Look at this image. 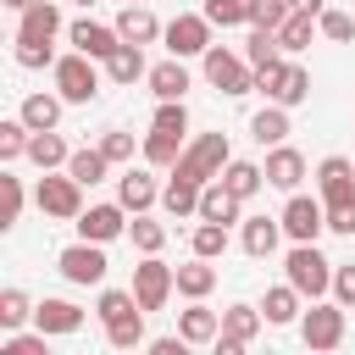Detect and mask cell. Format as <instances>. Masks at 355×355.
<instances>
[{
  "label": "cell",
  "mask_w": 355,
  "mask_h": 355,
  "mask_svg": "<svg viewBox=\"0 0 355 355\" xmlns=\"http://www.w3.org/2000/svg\"><path fill=\"white\" fill-rule=\"evenodd\" d=\"M61 105H67L61 94H44V89H39V94H28V100L17 105V116H22L33 133H44V128H55V122H61Z\"/></svg>",
  "instance_id": "cell-32"
},
{
  "label": "cell",
  "mask_w": 355,
  "mask_h": 355,
  "mask_svg": "<svg viewBox=\"0 0 355 355\" xmlns=\"http://www.w3.org/2000/svg\"><path fill=\"white\" fill-rule=\"evenodd\" d=\"M333 266H338V261H327L316 244H294V250L283 255V277H288L305 300H327V294H333Z\"/></svg>",
  "instance_id": "cell-2"
},
{
  "label": "cell",
  "mask_w": 355,
  "mask_h": 355,
  "mask_svg": "<svg viewBox=\"0 0 355 355\" xmlns=\"http://www.w3.org/2000/svg\"><path fill=\"white\" fill-rule=\"evenodd\" d=\"M222 183H227V189H233L239 200H255V194L266 189V172H261L255 161H239V155H233V161L222 166Z\"/></svg>",
  "instance_id": "cell-33"
},
{
  "label": "cell",
  "mask_w": 355,
  "mask_h": 355,
  "mask_svg": "<svg viewBox=\"0 0 355 355\" xmlns=\"http://www.w3.org/2000/svg\"><path fill=\"white\" fill-rule=\"evenodd\" d=\"M67 44H72V50H83V55H94V61H111V50L122 44V33H116V28H105V22H89V17H83V22H72V28H67Z\"/></svg>",
  "instance_id": "cell-17"
},
{
  "label": "cell",
  "mask_w": 355,
  "mask_h": 355,
  "mask_svg": "<svg viewBox=\"0 0 355 355\" xmlns=\"http://www.w3.org/2000/svg\"><path fill=\"white\" fill-rule=\"evenodd\" d=\"M277 55H283L277 28H250V39H244V61H250V67H266V61H277Z\"/></svg>",
  "instance_id": "cell-40"
},
{
  "label": "cell",
  "mask_w": 355,
  "mask_h": 355,
  "mask_svg": "<svg viewBox=\"0 0 355 355\" xmlns=\"http://www.w3.org/2000/svg\"><path fill=\"white\" fill-rule=\"evenodd\" d=\"M22 178L17 172H0V227H17V216H22Z\"/></svg>",
  "instance_id": "cell-42"
},
{
  "label": "cell",
  "mask_w": 355,
  "mask_h": 355,
  "mask_svg": "<svg viewBox=\"0 0 355 355\" xmlns=\"http://www.w3.org/2000/svg\"><path fill=\"white\" fill-rule=\"evenodd\" d=\"M227 244H233V239H227V222H205V216H200V222H194V233H189V250H194V255H205V261H222V255H227Z\"/></svg>",
  "instance_id": "cell-34"
},
{
  "label": "cell",
  "mask_w": 355,
  "mask_h": 355,
  "mask_svg": "<svg viewBox=\"0 0 355 355\" xmlns=\"http://www.w3.org/2000/svg\"><path fill=\"white\" fill-rule=\"evenodd\" d=\"M111 28H116L128 44H155V39H161V22H155V11H150V6H122Z\"/></svg>",
  "instance_id": "cell-24"
},
{
  "label": "cell",
  "mask_w": 355,
  "mask_h": 355,
  "mask_svg": "<svg viewBox=\"0 0 355 355\" xmlns=\"http://www.w3.org/2000/svg\"><path fill=\"white\" fill-rule=\"evenodd\" d=\"M316 33H322V28H316V11H288V17H283V28H277V44L294 55V50H305Z\"/></svg>",
  "instance_id": "cell-35"
},
{
  "label": "cell",
  "mask_w": 355,
  "mask_h": 355,
  "mask_svg": "<svg viewBox=\"0 0 355 355\" xmlns=\"http://www.w3.org/2000/svg\"><path fill=\"white\" fill-rule=\"evenodd\" d=\"M283 233L294 239V244H316L322 233H327V205H322V194L311 200V194H288V205H283Z\"/></svg>",
  "instance_id": "cell-9"
},
{
  "label": "cell",
  "mask_w": 355,
  "mask_h": 355,
  "mask_svg": "<svg viewBox=\"0 0 355 355\" xmlns=\"http://www.w3.org/2000/svg\"><path fill=\"white\" fill-rule=\"evenodd\" d=\"M327 233H344V239L355 233V200L349 205H327Z\"/></svg>",
  "instance_id": "cell-52"
},
{
  "label": "cell",
  "mask_w": 355,
  "mask_h": 355,
  "mask_svg": "<svg viewBox=\"0 0 355 355\" xmlns=\"http://www.w3.org/2000/svg\"><path fill=\"white\" fill-rule=\"evenodd\" d=\"M200 189L205 183H194V178H183V172H172L166 178V189H161V205H166V216H200Z\"/></svg>",
  "instance_id": "cell-26"
},
{
  "label": "cell",
  "mask_w": 355,
  "mask_h": 355,
  "mask_svg": "<svg viewBox=\"0 0 355 355\" xmlns=\"http://www.w3.org/2000/svg\"><path fill=\"white\" fill-rule=\"evenodd\" d=\"M316 28H322V39H333V44H349V39H355V17H349V11H322Z\"/></svg>",
  "instance_id": "cell-48"
},
{
  "label": "cell",
  "mask_w": 355,
  "mask_h": 355,
  "mask_svg": "<svg viewBox=\"0 0 355 355\" xmlns=\"http://www.w3.org/2000/svg\"><path fill=\"white\" fill-rule=\"evenodd\" d=\"M128 6H144V0H128Z\"/></svg>",
  "instance_id": "cell-57"
},
{
  "label": "cell",
  "mask_w": 355,
  "mask_h": 355,
  "mask_svg": "<svg viewBox=\"0 0 355 355\" xmlns=\"http://www.w3.org/2000/svg\"><path fill=\"white\" fill-rule=\"evenodd\" d=\"M316 194H322V205H349L355 200V161L349 155H327L316 166Z\"/></svg>",
  "instance_id": "cell-14"
},
{
  "label": "cell",
  "mask_w": 355,
  "mask_h": 355,
  "mask_svg": "<svg viewBox=\"0 0 355 355\" xmlns=\"http://www.w3.org/2000/svg\"><path fill=\"white\" fill-rule=\"evenodd\" d=\"M28 161H33L39 172H55V166H67V161H72V144H67L55 128H44V133H33V139H28Z\"/></svg>",
  "instance_id": "cell-29"
},
{
  "label": "cell",
  "mask_w": 355,
  "mask_h": 355,
  "mask_svg": "<svg viewBox=\"0 0 355 355\" xmlns=\"http://www.w3.org/2000/svg\"><path fill=\"white\" fill-rule=\"evenodd\" d=\"M200 216H205V222H227V227H233V222H244V200L216 178V183H205V189H200Z\"/></svg>",
  "instance_id": "cell-22"
},
{
  "label": "cell",
  "mask_w": 355,
  "mask_h": 355,
  "mask_svg": "<svg viewBox=\"0 0 355 355\" xmlns=\"http://www.w3.org/2000/svg\"><path fill=\"white\" fill-rule=\"evenodd\" d=\"M17 67H28V72H39V67H55V44H44V39H17Z\"/></svg>",
  "instance_id": "cell-45"
},
{
  "label": "cell",
  "mask_w": 355,
  "mask_h": 355,
  "mask_svg": "<svg viewBox=\"0 0 355 355\" xmlns=\"http://www.w3.org/2000/svg\"><path fill=\"white\" fill-rule=\"evenodd\" d=\"M288 233H283V216H244L239 222V244H244V255L250 261H266V255H277V244H283Z\"/></svg>",
  "instance_id": "cell-15"
},
{
  "label": "cell",
  "mask_w": 355,
  "mask_h": 355,
  "mask_svg": "<svg viewBox=\"0 0 355 355\" xmlns=\"http://www.w3.org/2000/svg\"><path fill=\"white\" fill-rule=\"evenodd\" d=\"M211 288H216V266H211L205 255H189V261L178 266V294H183V300H205Z\"/></svg>",
  "instance_id": "cell-30"
},
{
  "label": "cell",
  "mask_w": 355,
  "mask_h": 355,
  "mask_svg": "<svg viewBox=\"0 0 355 355\" xmlns=\"http://www.w3.org/2000/svg\"><path fill=\"white\" fill-rule=\"evenodd\" d=\"M28 139H33V128H28L22 116H6V122H0V161H6V166L22 161V155H28Z\"/></svg>",
  "instance_id": "cell-38"
},
{
  "label": "cell",
  "mask_w": 355,
  "mask_h": 355,
  "mask_svg": "<svg viewBox=\"0 0 355 355\" xmlns=\"http://www.w3.org/2000/svg\"><path fill=\"white\" fill-rule=\"evenodd\" d=\"M0 355H50V333L44 327H33V333H6V344H0Z\"/></svg>",
  "instance_id": "cell-44"
},
{
  "label": "cell",
  "mask_w": 355,
  "mask_h": 355,
  "mask_svg": "<svg viewBox=\"0 0 355 355\" xmlns=\"http://www.w3.org/2000/svg\"><path fill=\"white\" fill-rule=\"evenodd\" d=\"M128 205L122 200H105V205H83V216L72 222L78 227V239H94V244H111V239H122L128 233Z\"/></svg>",
  "instance_id": "cell-12"
},
{
  "label": "cell",
  "mask_w": 355,
  "mask_h": 355,
  "mask_svg": "<svg viewBox=\"0 0 355 355\" xmlns=\"http://www.w3.org/2000/svg\"><path fill=\"white\" fill-rule=\"evenodd\" d=\"M205 17L216 28H239V22H250V0H205Z\"/></svg>",
  "instance_id": "cell-47"
},
{
  "label": "cell",
  "mask_w": 355,
  "mask_h": 355,
  "mask_svg": "<svg viewBox=\"0 0 355 355\" xmlns=\"http://www.w3.org/2000/svg\"><path fill=\"white\" fill-rule=\"evenodd\" d=\"M116 200H122L133 216L150 211V205L161 200V189H155V178H150V161H144V166H128V172L116 178Z\"/></svg>",
  "instance_id": "cell-18"
},
{
  "label": "cell",
  "mask_w": 355,
  "mask_h": 355,
  "mask_svg": "<svg viewBox=\"0 0 355 355\" xmlns=\"http://www.w3.org/2000/svg\"><path fill=\"white\" fill-rule=\"evenodd\" d=\"M105 78L122 83V89H133L139 78H150V67H144V44H128V39H122V44L111 50V61H105Z\"/></svg>",
  "instance_id": "cell-25"
},
{
  "label": "cell",
  "mask_w": 355,
  "mask_h": 355,
  "mask_svg": "<svg viewBox=\"0 0 355 355\" xmlns=\"http://www.w3.org/2000/svg\"><path fill=\"white\" fill-rule=\"evenodd\" d=\"M6 6H11V11H22V6H33V0H6Z\"/></svg>",
  "instance_id": "cell-55"
},
{
  "label": "cell",
  "mask_w": 355,
  "mask_h": 355,
  "mask_svg": "<svg viewBox=\"0 0 355 355\" xmlns=\"http://www.w3.org/2000/svg\"><path fill=\"white\" fill-rule=\"evenodd\" d=\"M200 72H205V83H211L216 94H227V100H239V94L255 89V67H250L244 55H233L227 44H211V50L200 55Z\"/></svg>",
  "instance_id": "cell-3"
},
{
  "label": "cell",
  "mask_w": 355,
  "mask_h": 355,
  "mask_svg": "<svg viewBox=\"0 0 355 355\" xmlns=\"http://www.w3.org/2000/svg\"><path fill=\"white\" fill-rule=\"evenodd\" d=\"M55 272H61L67 283H78V288H100V283H105V272H111V261H105V244H94V239H78V244H67V250L55 255Z\"/></svg>",
  "instance_id": "cell-6"
},
{
  "label": "cell",
  "mask_w": 355,
  "mask_h": 355,
  "mask_svg": "<svg viewBox=\"0 0 355 355\" xmlns=\"http://www.w3.org/2000/svg\"><path fill=\"white\" fill-rule=\"evenodd\" d=\"M128 311H139V294H133V288H100V300H94V316H100V322H116V316H128Z\"/></svg>",
  "instance_id": "cell-43"
},
{
  "label": "cell",
  "mask_w": 355,
  "mask_h": 355,
  "mask_svg": "<svg viewBox=\"0 0 355 355\" xmlns=\"http://www.w3.org/2000/svg\"><path fill=\"white\" fill-rule=\"evenodd\" d=\"M83 322H89V311H83V305H72V300H39V305H33V327H44L50 338L78 333Z\"/></svg>",
  "instance_id": "cell-16"
},
{
  "label": "cell",
  "mask_w": 355,
  "mask_h": 355,
  "mask_svg": "<svg viewBox=\"0 0 355 355\" xmlns=\"http://www.w3.org/2000/svg\"><path fill=\"white\" fill-rule=\"evenodd\" d=\"M189 349V338L178 333V338H150V355H183Z\"/></svg>",
  "instance_id": "cell-53"
},
{
  "label": "cell",
  "mask_w": 355,
  "mask_h": 355,
  "mask_svg": "<svg viewBox=\"0 0 355 355\" xmlns=\"http://www.w3.org/2000/svg\"><path fill=\"white\" fill-rule=\"evenodd\" d=\"M128 239H133V250H139V255H161V244H166V227H161V222H150V216L139 211V216L128 222Z\"/></svg>",
  "instance_id": "cell-41"
},
{
  "label": "cell",
  "mask_w": 355,
  "mask_h": 355,
  "mask_svg": "<svg viewBox=\"0 0 355 355\" xmlns=\"http://www.w3.org/2000/svg\"><path fill=\"white\" fill-rule=\"evenodd\" d=\"M78 6H94V0H78Z\"/></svg>",
  "instance_id": "cell-56"
},
{
  "label": "cell",
  "mask_w": 355,
  "mask_h": 355,
  "mask_svg": "<svg viewBox=\"0 0 355 355\" xmlns=\"http://www.w3.org/2000/svg\"><path fill=\"white\" fill-rule=\"evenodd\" d=\"M250 139H255L261 150L283 144V139H288V105H272V100H266V105L250 116Z\"/></svg>",
  "instance_id": "cell-28"
},
{
  "label": "cell",
  "mask_w": 355,
  "mask_h": 355,
  "mask_svg": "<svg viewBox=\"0 0 355 355\" xmlns=\"http://www.w3.org/2000/svg\"><path fill=\"white\" fill-rule=\"evenodd\" d=\"M61 33V6L55 0H33V6H22L17 11V39H55Z\"/></svg>",
  "instance_id": "cell-19"
},
{
  "label": "cell",
  "mask_w": 355,
  "mask_h": 355,
  "mask_svg": "<svg viewBox=\"0 0 355 355\" xmlns=\"http://www.w3.org/2000/svg\"><path fill=\"white\" fill-rule=\"evenodd\" d=\"M261 172H266V189H283V194H294V189L305 183V155H300V150L283 139V144H272V150H266Z\"/></svg>",
  "instance_id": "cell-13"
},
{
  "label": "cell",
  "mask_w": 355,
  "mask_h": 355,
  "mask_svg": "<svg viewBox=\"0 0 355 355\" xmlns=\"http://www.w3.org/2000/svg\"><path fill=\"white\" fill-rule=\"evenodd\" d=\"M172 288H178V266H166L161 255H144V261L133 266V294H139L144 311H161V305L172 300Z\"/></svg>",
  "instance_id": "cell-10"
},
{
  "label": "cell",
  "mask_w": 355,
  "mask_h": 355,
  "mask_svg": "<svg viewBox=\"0 0 355 355\" xmlns=\"http://www.w3.org/2000/svg\"><path fill=\"white\" fill-rule=\"evenodd\" d=\"M50 78H55V94H61L67 105H94V100H100V67H94V55H83V50L55 55Z\"/></svg>",
  "instance_id": "cell-1"
},
{
  "label": "cell",
  "mask_w": 355,
  "mask_h": 355,
  "mask_svg": "<svg viewBox=\"0 0 355 355\" xmlns=\"http://www.w3.org/2000/svg\"><path fill=\"white\" fill-rule=\"evenodd\" d=\"M144 316H150V311L139 305V311L105 322V344H111V349H150V338H144Z\"/></svg>",
  "instance_id": "cell-31"
},
{
  "label": "cell",
  "mask_w": 355,
  "mask_h": 355,
  "mask_svg": "<svg viewBox=\"0 0 355 355\" xmlns=\"http://www.w3.org/2000/svg\"><path fill=\"white\" fill-rule=\"evenodd\" d=\"M300 300H305V294H300V288L283 277L277 288H266V300H261V316H266L272 327H288V322H300V316H305V311H300Z\"/></svg>",
  "instance_id": "cell-27"
},
{
  "label": "cell",
  "mask_w": 355,
  "mask_h": 355,
  "mask_svg": "<svg viewBox=\"0 0 355 355\" xmlns=\"http://www.w3.org/2000/svg\"><path fill=\"white\" fill-rule=\"evenodd\" d=\"M333 300H338L344 311H355V261H338V266H333Z\"/></svg>",
  "instance_id": "cell-51"
},
{
  "label": "cell",
  "mask_w": 355,
  "mask_h": 355,
  "mask_svg": "<svg viewBox=\"0 0 355 355\" xmlns=\"http://www.w3.org/2000/svg\"><path fill=\"white\" fill-rule=\"evenodd\" d=\"M288 6H294V11H316V17L327 11V0H288Z\"/></svg>",
  "instance_id": "cell-54"
},
{
  "label": "cell",
  "mask_w": 355,
  "mask_h": 355,
  "mask_svg": "<svg viewBox=\"0 0 355 355\" xmlns=\"http://www.w3.org/2000/svg\"><path fill=\"white\" fill-rule=\"evenodd\" d=\"M144 83H150V94H155V100H183L194 78H189L183 55H166V61H155V67H150V78H144Z\"/></svg>",
  "instance_id": "cell-20"
},
{
  "label": "cell",
  "mask_w": 355,
  "mask_h": 355,
  "mask_svg": "<svg viewBox=\"0 0 355 355\" xmlns=\"http://www.w3.org/2000/svg\"><path fill=\"white\" fill-rule=\"evenodd\" d=\"M266 100H272V105H288V111L305 105V100H311V72H305L300 61H283V67H277V83L266 89Z\"/></svg>",
  "instance_id": "cell-21"
},
{
  "label": "cell",
  "mask_w": 355,
  "mask_h": 355,
  "mask_svg": "<svg viewBox=\"0 0 355 355\" xmlns=\"http://www.w3.org/2000/svg\"><path fill=\"white\" fill-rule=\"evenodd\" d=\"M227 161H233V144H227V133L216 128V133H200L194 144H183V155H178L172 172H183V178H194V183H216Z\"/></svg>",
  "instance_id": "cell-4"
},
{
  "label": "cell",
  "mask_w": 355,
  "mask_h": 355,
  "mask_svg": "<svg viewBox=\"0 0 355 355\" xmlns=\"http://www.w3.org/2000/svg\"><path fill=\"white\" fill-rule=\"evenodd\" d=\"M67 172H72V178H78L83 189H94V183H105V172H111V161H105V150H100V144H94V150L83 144V150H72V161H67Z\"/></svg>",
  "instance_id": "cell-37"
},
{
  "label": "cell",
  "mask_w": 355,
  "mask_h": 355,
  "mask_svg": "<svg viewBox=\"0 0 355 355\" xmlns=\"http://www.w3.org/2000/svg\"><path fill=\"white\" fill-rule=\"evenodd\" d=\"M100 150H105V161H111V166H122V161H133V133L105 128V133H100Z\"/></svg>",
  "instance_id": "cell-50"
},
{
  "label": "cell",
  "mask_w": 355,
  "mask_h": 355,
  "mask_svg": "<svg viewBox=\"0 0 355 355\" xmlns=\"http://www.w3.org/2000/svg\"><path fill=\"white\" fill-rule=\"evenodd\" d=\"M300 338H305V349H316V355L338 349V344H344V305H338V300H311V311L300 316Z\"/></svg>",
  "instance_id": "cell-7"
},
{
  "label": "cell",
  "mask_w": 355,
  "mask_h": 355,
  "mask_svg": "<svg viewBox=\"0 0 355 355\" xmlns=\"http://www.w3.org/2000/svg\"><path fill=\"white\" fill-rule=\"evenodd\" d=\"M261 305H227L222 311V333H216V344L211 349H222V355H244L250 344H255V333H261Z\"/></svg>",
  "instance_id": "cell-11"
},
{
  "label": "cell",
  "mask_w": 355,
  "mask_h": 355,
  "mask_svg": "<svg viewBox=\"0 0 355 355\" xmlns=\"http://www.w3.org/2000/svg\"><path fill=\"white\" fill-rule=\"evenodd\" d=\"M211 28H216V22H211L205 11H178V17L161 28L166 55H183V61H189V55H205V50L216 44V39H211Z\"/></svg>",
  "instance_id": "cell-8"
},
{
  "label": "cell",
  "mask_w": 355,
  "mask_h": 355,
  "mask_svg": "<svg viewBox=\"0 0 355 355\" xmlns=\"http://www.w3.org/2000/svg\"><path fill=\"white\" fill-rule=\"evenodd\" d=\"M150 128H161V133H189V105H183V100H161L155 116H150Z\"/></svg>",
  "instance_id": "cell-46"
},
{
  "label": "cell",
  "mask_w": 355,
  "mask_h": 355,
  "mask_svg": "<svg viewBox=\"0 0 355 355\" xmlns=\"http://www.w3.org/2000/svg\"><path fill=\"white\" fill-rule=\"evenodd\" d=\"M139 155H144L150 166H178V155H183V133H161V128H150L144 144H139Z\"/></svg>",
  "instance_id": "cell-36"
},
{
  "label": "cell",
  "mask_w": 355,
  "mask_h": 355,
  "mask_svg": "<svg viewBox=\"0 0 355 355\" xmlns=\"http://www.w3.org/2000/svg\"><path fill=\"white\" fill-rule=\"evenodd\" d=\"M28 322H33V300H28L22 288H0V327L17 333V327H28Z\"/></svg>",
  "instance_id": "cell-39"
},
{
  "label": "cell",
  "mask_w": 355,
  "mask_h": 355,
  "mask_svg": "<svg viewBox=\"0 0 355 355\" xmlns=\"http://www.w3.org/2000/svg\"><path fill=\"white\" fill-rule=\"evenodd\" d=\"M288 11H294L288 0H250V28H283Z\"/></svg>",
  "instance_id": "cell-49"
},
{
  "label": "cell",
  "mask_w": 355,
  "mask_h": 355,
  "mask_svg": "<svg viewBox=\"0 0 355 355\" xmlns=\"http://www.w3.org/2000/svg\"><path fill=\"white\" fill-rule=\"evenodd\" d=\"M33 205L44 211V216H55V222H78L83 216V183L61 166V172H44L39 183H33Z\"/></svg>",
  "instance_id": "cell-5"
},
{
  "label": "cell",
  "mask_w": 355,
  "mask_h": 355,
  "mask_svg": "<svg viewBox=\"0 0 355 355\" xmlns=\"http://www.w3.org/2000/svg\"><path fill=\"white\" fill-rule=\"evenodd\" d=\"M178 333H183L189 344H216V333H222V316H216L205 300H189V311H178Z\"/></svg>",
  "instance_id": "cell-23"
}]
</instances>
